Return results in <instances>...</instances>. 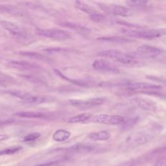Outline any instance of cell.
<instances>
[{"instance_id":"cell-1","label":"cell","mask_w":166,"mask_h":166,"mask_svg":"<svg viewBox=\"0 0 166 166\" xmlns=\"http://www.w3.org/2000/svg\"><path fill=\"white\" fill-rule=\"evenodd\" d=\"M161 131L158 125H151L131 133L121 143L120 147L124 150H129L147 144L155 138Z\"/></svg>"},{"instance_id":"cell-2","label":"cell","mask_w":166,"mask_h":166,"mask_svg":"<svg viewBox=\"0 0 166 166\" xmlns=\"http://www.w3.org/2000/svg\"><path fill=\"white\" fill-rule=\"evenodd\" d=\"M125 35L129 37L140 39L152 40L166 34V29H151L140 30H123V31Z\"/></svg>"},{"instance_id":"cell-3","label":"cell","mask_w":166,"mask_h":166,"mask_svg":"<svg viewBox=\"0 0 166 166\" xmlns=\"http://www.w3.org/2000/svg\"><path fill=\"white\" fill-rule=\"evenodd\" d=\"M36 34L47 38H51L58 41H64L70 38L69 33L63 29L58 28L53 29H36L35 30Z\"/></svg>"},{"instance_id":"cell-4","label":"cell","mask_w":166,"mask_h":166,"mask_svg":"<svg viewBox=\"0 0 166 166\" xmlns=\"http://www.w3.org/2000/svg\"><path fill=\"white\" fill-rule=\"evenodd\" d=\"M127 89L129 91L134 92H140V93L147 94L155 93V92L160 90L162 89V87L155 84L136 82L128 83L127 84Z\"/></svg>"},{"instance_id":"cell-5","label":"cell","mask_w":166,"mask_h":166,"mask_svg":"<svg viewBox=\"0 0 166 166\" xmlns=\"http://www.w3.org/2000/svg\"><path fill=\"white\" fill-rule=\"evenodd\" d=\"M90 121L95 123L116 125L123 123L124 118L121 115H108V114H99L91 116Z\"/></svg>"},{"instance_id":"cell-6","label":"cell","mask_w":166,"mask_h":166,"mask_svg":"<svg viewBox=\"0 0 166 166\" xmlns=\"http://www.w3.org/2000/svg\"><path fill=\"white\" fill-rule=\"evenodd\" d=\"M6 92L11 95L16 97L17 98H19V99H22L29 103L41 104L43 103H45L47 101V99L44 97L33 95L30 93H29V92L26 91L10 90H7Z\"/></svg>"},{"instance_id":"cell-7","label":"cell","mask_w":166,"mask_h":166,"mask_svg":"<svg viewBox=\"0 0 166 166\" xmlns=\"http://www.w3.org/2000/svg\"><path fill=\"white\" fill-rule=\"evenodd\" d=\"M132 106L144 111L155 112L157 110V104L152 99L144 97H134L129 101Z\"/></svg>"},{"instance_id":"cell-8","label":"cell","mask_w":166,"mask_h":166,"mask_svg":"<svg viewBox=\"0 0 166 166\" xmlns=\"http://www.w3.org/2000/svg\"><path fill=\"white\" fill-rule=\"evenodd\" d=\"M93 68L98 71L110 73L112 75H118L119 70L114 64L104 59H96L92 64Z\"/></svg>"},{"instance_id":"cell-9","label":"cell","mask_w":166,"mask_h":166,"mask_svg":"<svg viewBox=\"0 0 166 166\" xmlns=\"http://www.w3.org/2000/svg\"><path fill=\"white\" fill-rule=\"evenodd\" d=\"M106 99L104 97H95L91 98L87 100H79V99H71L69 101L70 104L71 106L79 108L87 109L94 107L100 106L105 102Z\"/></svg>"},{"instance_id":"cell-10","label":"cell","mask_w":166,"mask_h":166,"mask_svg":"<svg viewBox=\"0 0 166 166\" xmlns=\"http://www.w3.org/2000/svg\"><path fill=\"white\" fill-rule=\"evenodd\" d=\"M102 8L108 13L117 16L127 17L131 16L133 14V12L131 9L119 5H103Z\"/></svg>"},{"instance_id":"cell-11","label":"cell","mask_w":166,"mask_h":166,"mask_svg":"<svg viewBox=\"0 0 166 166\" xmlns=\"http://www.w3.org/2000/svg\"><path fill=\"white\" fill-rule=\"evenodd\" d=\"M136 53L141 58H155L162 53L160 49L149 45H142L138 47Z\"/></svg>"},{"instance_id":"cell-12","label":"cell","mask_w":166,"mask_h":166,"mask_svg":"<svg viewBox=\"0 0 166 166\" xmlns=\"http://www.w3.org/2000/svg\"><path fill=\"white\" fill-rule=\"evenodd\" d=\"M1 26L14 37L17 38H23L26 37V33H24L22 29L14 23L9 21L2 20L0 22Z\"/></svg>"},{"instance_id":"cell-13","label":"cell","mask_w":166,"mask_h":166,"mask_svg":"<svg viewBox=\"0 0 166 166\" xmlns=\"http://www.w3.org/2000/svg\"><path fill=\"white\" fill-rule=\"evenodd\" d=\"M9 65L13 68L20 70H36L41 69V67L35 63L27 62V61H10Z\"/></svg>"},{"instance_id":"cell-14","label":"cell","mask_w":166,"mask_h":166,"mask_svg":"<svg viewBox=\"0 0 166 166\" xmlns=\"http://www.w3.org/2000/svg\"><path fill=\"white\" fill-rule=\"evenodd\" d=\"M94 149V147L83 144H77L67 149V151L72 153H88Z\"/></svg>"},{"instance_id":"cell-15","label":"cell","mask_w":166,"mask_h":166,"mask_svg":"<svg viewBox=\"0 0 166 166\" xmlns=\"http://www.w3.org/2000/svg\"><path fill=\"white\" fill-rule=\"evenodd\" d=\"M16 116L22 118L30 119H44L46 118V114L42 112H33V111H24L19 112L15 114Z\"/></svg>"},{"instance_id":"cell-16","label":"cell","mask_w":166,"mask_h":166,"mask_svg":"<svg viewBox=\"0 0 166 166\" xmlns=\"http://www.w3.org/2000/svg\"><path fill=\"white\" fill-rule=\"evenodd\" d=\"M59 26H62L63 27H66V28H68L70 29H73V30H75L78 32H82V33H90L91 30L90 29H89L88 28L84 27L83 26L79 25L77 23H72V22H63L59 23Z\"/></svg>"},{"instance_id":"cell-17","label":"cell","mask_w":166,"mask_h":166,"mask_svg":"<svg viewBox=\"0 0 166 166\" xmlns=\"http://www.w3.org/2000/svg\"><path fill=\"white\" fill-rule=\"evenodd\" d=\"M98 55L99 56L111 59L117 61L121 57H122L123 53L118 50H108L101 51L98 53Z\"/></svg>"},{"instance_id":"cell-18","label":"cell","mask_w":166,"mask_h":166,"mask_svg":"<svg viewBox=\"0 0 166 166\" xmlns=\"http://www.w3.org/2000/svg\"><path fill=\"white\" fill-rule=\"evenodd\" d=\"M97 40L118 43V44H126V43L132 42L134 41L133 40H132L131 38H128L127 37H123V36H104V37H101V38H97Z\"/></svg>"},{"instance_id":"cell-19","label":"cell","mask_w":166,"mask_h":166,"mask_svg":"<svg viewBox=\"0 0 166 166\" xmlns=\"http://www.w3.org/2000/svg\"><path fill=\"white\" fill-rule=\"evenodd\" d=\"M75 7L78 9H79L80 10H81V11L84 12V13H87L90 15L98 13L97 10L94 7H93L92 6L89 5L83 2L75 1Z\"/></svg>"},{"instance_id":"cell-20","label":"cell","mask_w":166,"mask_h":166,"mask_svg":"<svg viewBox=\"0 0 166 166\" xmlns=\"http://www.w3.org/2000/svg\"><path fill=\"white\" fill-rule=\"evenodd\" d=\"M88 138L92 141H106L110 138V134L108 131H103L90 133Z\"/></svg>"},{"instance_id":"cell-21","label":"cell","mask_w":166,"mask_h":166,"mask_svg":"<svg viewBox=\"0 0 166 166\" xmlns=\"http://www.w3.org/2000/svg\"><path fill=\"white\" fill-rule=\"evenodd\" d=\"M71 136V133L64 129H59L55 131L53 135V139L57 142H61L67 140Z\"/></svg>"},{"instance_id":"cell-22","label":"cell","mask_w":166,"mask_h":166,"mask_svg":"<svg viewBox=\"0 0 166 166\" xmlns=\"http://www.w3.org/2000/svg\"><path fill=\"white\" fill-rule=\"evenodd\" d=\"M91 118V114L90 113H83L79 115L73 116L70 118L67 122L69 123H77L84 122L89 120Z\"/></svg>"},{"instance_id":"cell-23","label":"cell","mask_w":166,"mask_h":166,"mask_svg":"<svg viewBox=\"0 0 166 166\" xmlns=\"http://www.w3.org/2000/svg\"><path fill=\"white\" fill-rule=\"evenodd\" d=\"M0 11L5 12V13H8L13 15H21L22 14V12L19 9H18L17 7H14V6H12L10 5H0Z\"/></svg>"},{"instance_id":"cell-24","label":"cell","mask_w":166,"mask_h":166,"mask_svg":"<svg viewBox=\"0 0 166 166\" xmlns=\"http://www.w3.org/2000/svg\"><path fill=\"white\" fill-rule=\"evenodd\" d=\"M54 71L55 72V73H56V74L60 77L61 78H63V79L64 80H66V81H70L71 82V83L73 84H76L77 86H79V87H87L88 84V83H85L84 81H78V80H73V79H71L68 77H67L66 76H65L64 75H63L62 72H60V71L57 70H54Z\"/></svg>"},{"instance_id":"cell-25","label":"cell","mask_w":166,"mask_h":166,"mask_svg":"<svg viewBox=\"0 0 166 166\" xmlns=\"http://www.w3.org/2000/svg\"><path fill=\"white\" fill-rule=\"evenodd\" d=\"M22 149V147L21 146L10 147H9V148H6L5 149L0 151V156L13 155V154L19 152Z\"/></svg>"},{"instance_id":"cell-26","label":"cell","mask_w":166,"mask_h":166,"mask_svg":"<svg viewBox=\"0 0 166 166\" xmlns=\"http://www.w3.org/2000/svg\"><path fill=\"white\" fill-rule=\"evenodd\" d=\"M20 54L22 55V56L28 57L29 59H33L42 60V59H44V57L41 54L36 53V52H32V51H20Z\"/></svg>"},{"instance_id":"cell-27","label":"cell","mask_w":166,"mask_h":166,"mask_svg":"<svg viewBox=\"0 0 166 166\" xmlns=\"http://www.w3.org/2000/svg\"><path fill=\"white\" fill-rule=\"evenodd\" d=\"M49 53L55 54V53H66L69 51V50L67 48L61 47H55L45 49L44 50Z\"/></svg>"},{"instance_id":"cell-28","label":"cell","mask_w":166,"mask_h":166,"mask_svg":"<svg viewBox=\"0 0 166 166\" xmlns=\"http://www.w3.org/2000/svg\"><path fill=\"white\" fill-rule=\"evenodd\" d=\"M128 7H143L148 3V2L143 1V0H138V1H128L126 2Z\"/></svg>"},{"instance_id":"cell-29","label":"cell","mask_w":166,"mask_h":166,"mask_svg":"<svg viewBox=\"0 0 166 166\" xmlns=\"http://www.w3.org/2000/svg\"><path fill=\"white\" fill-rule=\"evenodd\" d=\"M90 19L92 21H94L95 22L101 23V22H105L107 20L106 16L104 15H103V14H102L99 13L90 15Z\"/></svg>"},{"instance_id":"cell-30","label":"cell","mask_w":166,"mask_h":166,"mask_svg":"<svg viewBox=\"0 0 166 166\" xmlns=\"http://www.w3.org/2000/svg\"><path fill=\"white\" fill-rule=\"evenodd\" d=\"M40 137V134L39 132H33L29 134L23 138V141L24 142H29V141H33L37 140Z\"/></svg>"},{"instance_id":"cell-31","label":"cell","mask_w":166,"mask_h":166,"mask_svg":"<svg viewBox=\"0 0 166 166\" xmlns=\"http://www.w3.org/2000/svg\"><path fill=\"white\" fill-rule=\"evenodd\" d=\"M136 123V119H131L130 120H128L124 123V125H123V129L124 131H127L128 129L132 128V127H133Z\"/></svg>"},{"instance_id":"cell-32","label":"cell","mask_w":166,"mask_h":166,"mask_svg":"<svg viewBox=\"0 0 166 166\" xmlns=\"http://www.w3.org/2000/svg\"><path fill=\"white\" fill-rule=\"evenodd\" d=\"M155 166H166V159L165 158L159 159Z\"/></svg>"},{"instance_id":"cell-33","label":"cell","mask_w":166,"mask_h":166,"mask_svg":"<svg viewBox=\"0 0 166 166\" xmlns=\"http://www.w3.org/2000/svg\"><path fill=\"white\" fill-rule=\"evenodd\" d=\"M57 164L56 162H47V163H44V164H42L40 165H37L35 166H53Z\"/></svg>"},{"instance_id":"cell-34","label":"cell","mask_w":166,"mask_h":166,"mask_svg":"<svg viewBox=\"0 0 166 166\" xmlns=\"http://www.w3.org/2000/svg\"><path fill=\"white\" fill-rule=\"evenodd\" d=\"M133 165V162L132 161H128V162H126L125 163L121 164L120 165H118V166H132Z\"/></svg>"},{"instance_id":"cell-35","label":"cell","mask_w":166,"mask_h":166,"mask_svg":"<svg viewBox=\"0 0 166 166\" xmlns=\"http://www.w3.org/2000/svg\"><path fill=\"white\" fill-rule=\"evenodd\" d=\"M8 138H9V136H7V135L0 134V141L6 140H7Z\"/></svg>"}]
</instances>
